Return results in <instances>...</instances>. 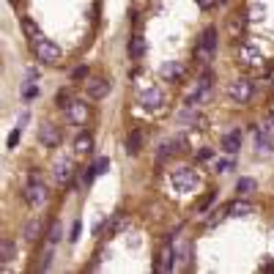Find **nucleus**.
Returning <instances> with one entry per match:
<instances>
[{"label":"nucleus","mask_w":274,"mask_h":274,"mask_svg":"<svg viewBox=\"0 0 274 274\" xmlns=\"http://www.w3.org/2000/svg\"><path fill=\"white\" fill-rule=\"evenodd\" d=\"M39 137H42V143L47 145V148H55V145L60 143V132H58V126H52V124H44L42 129H39Z\"/></svg>","instance_id":"nucleus-12"},{"label":"nucleus","mask_w":274,"mask_h":274,"mask_svg":"<svg viewBox=\"0 0 274 274\" xmlns=\"http://www.w3.org/2000/svg\"><path fill=\"white\" fill-rule=\"evenodd\" d=\"M173 145H170V143H165V145H162V148H159V156H156V159H159V162H165L167 159V156H170V154H173Z\"/></svg>","instance_id":"nucleus-32"},{"label":"nucleus","mask_w":274,"mask_h":274,"mask_svg":"<svg viewBox=\"0 0 274 274\" xmlns=\"http://www.w3.org/2000/svg\"><path fill=\"white\" fill-rule=\"evenodd\" d=\"M110 88H113L110 80H93V83H88V96L91 99H104L110 93Z\"/></svg>","instance_id":"nucleus-14"},{"label":"nucleus","mask_w":274,"mask_h":274,"mask_svg":"<svg viewBox=\"0 0 274 274\" xmlns=\"http://www.w3.org/2000/svg\"><path fill=\"white\" fill-rule=\"evenodd\" d=\"M28 118H30V115H28V113H22V115H19V121H17V126H19V129H22V126H25V124H28Z\"/></svg>","instance_id":"nucleus-40"},{"label":"nucleus","mask_w":274,"mask_h":274,"mask_svg":"<svg viewBox=\"0 0 274 274\" xmlns=\"http://www.w3.org/2000/svg\"><path fill=\"white\" fill-rule=\"evenodd\" d=\"M225 217H228V209H217V211H214V217H211V220L206 222V225H209V228H214L217 222H222Z\"/></svg>","instance_id":"nucleus-31"},{"label":"nucleus","mask_w":274,"mask_h":274,"mask_svg":"<svg viewBox=\"0 0 274 274\" xmlns=\"http://www.w3.org/2000/svg\"><path fill=\"white\" fill-rule=\"evenodd\" d=\"M255 181L252 179H238V184H236V189L241 192V195H250V192H255Z\"/></svg>","instance_id":"nucleus-24"},{"label":"nucleus","mask_w":274,"mask_h":274,"mask_svg":"<svg viewBox=\"0 0 274 274\" xmlns=\"http://www.w3.org/2000/svg\"><path fill=\"white\" fill-rule=\"evenodd\" d=\"M170 181H173V189L179 192V195H189V192H195L197 184H200V179H197V173L192 167H179V170H173Z\"/></svg>","instance_id":"nucleus-1"},{"label":"nucleus","mask_w":274,"mask_h":274,"mask_svg":"<svg viewBox=\"0 0 274 274\" xmlns=\"http://www.w3.org/2000/svg\"><path fill=\"white\" fill-rule=\"evenodd\" d=\"M214 49H217V30L206 28L203 30V36H200V44H197V49H195V58L200 60V63H209L211 55H214Z\"/></svg>","instance_id":"nucleus-4"},{"label":"nucleus","mask_w":274,"mask_h":274,"mask_svg":"<svg viewBox=\"0 0 274 274\" xmlns=\"http://www.w3.org/2000/svg\"><path fill=\"white\" fill-rule=\"evenodd\" d=\"M214 170H217V173H230V170H233V159H217Z\"/></svg>","instance_id":"nucleus-29"},{"label":"nucleus","mask_w":274,"mask_h":274,"mask_svg":"<svg viewBox=\"0 0 274 274\" xmlns=\"http://www.w3.org/2000/svg\"><path fill=\"white\" fill-rule=\"evenodd\" d=\"M85 74H88V69H85V66H80V69H74V80H83Z\"/></svg>","instance_id":"nucleus-37"},{"label":"nucleus","mask_w":274,"mask_h":274,"mask_svg":"<svg viewBox=\"0 0 274 274\" xmlns=\"http://www.w3.org/2000/svg\"><path fill=\"white\" fill-rule=\"evenodd\" d=\"M252 211H255V206L250 200H233L228 206V217H250Z\"/></svg>","instance_id":"nucleus-15"},{"label":"nucleus","mask_w":274,"mask_h":274,"mask_svg":"<svg viewBox=\"0 0 274 274\" xmlns=\"http://www.w3.org/2000/svg\"><path fill=\"white\" fill-rule=\"evenodd\" d=\"M22 28H25V33H28V36H30V42L42 36V33H39V28H36V25H33V22H30V19H22Z\"/></svg>","instance_id":"nucleus-28"},{"label":"nucleus","mask_w":274,"mask_h":274,"mask_svg":"<svg viewBox=\"0 0 274 274\" xmlns=\"http://www.w3.org/2000/svg\"><path fill=\"white\" fill-rule=\"evenodd\" d=\"M181 74H184V66L176 63V60H167V63L162 66V77L165 80H179Z\"/></svg>","instance_id":"nucleus-17"},{"label":"nucleus","mask_w":274,"mask_h":274,"mask_svg":"<svg viewBox=\"0 0 274 274\" xmlns=\"http://www.w3.org/2000/svg\"><path fill=\"white\" fill-rule=\"evenodd\" d=\"M72 176H74V162L60 156V159L55 162V181H58V184H69Z\"/></svg>","instance_id":"nucleus-10"},{"label":"nucleus","mask_w":274,"mask_h":274,"mask_svg":"<svg viewBox=\"0 0 274 274\" xmlns=\"http://www.w3.org/2000/svg\"><path fill=\"white\" fill-rule=\"evenodd\" d=\"M197 159H211V148H200L197 151Z\"/></svg>","instance_id":"nucleus-38"},{"label":"nucleus","mask_w":274,"mask_h":274,"mask_svg":"<svg viewBox=\"0 0 274 274\" xmlns=\"http://www.w3.org/2000/svg\"><path fill=\"white\" fill-rule=\"evenodd\" d=\"M176 258H179L181 266H189V261H192V250H189V244H186V241H179V244H176Z\"/></svg>","instance_id":"nucleus-18"},{"label":"nucleus","mask_w":274,"mask_h":274,"mask_svg":"<svg viewBox=\"0 0 274 274\" xmlns=\"http://www.w3.org/2000/svg\"><path fill=\"white\" fill-rule=\"evenodd\" d=\"M19 132H22V129H19V126H17V129H14L11 135H8V148H14V145L19 143Z\"/></svg>","instance_id":"nucleus-36"},{"label":"nucleus","mask_w":274,"mask_h":274,"mask_svg":"<svg viewBox=\"0 0 274 274\" xmlns=\"http://www.w3.org/2000/svg\"><path fill=\"white\" fill-rule=\"evenodd\" d=\"M14 258V241L11 238H3L0 241V263H8Z\"/></svg>","instance_id":"nucleus-21"},{"label":"nucleus","mask_w":274,"mask_h":274,"mask_svg":"<svg viewBox=\"0 0 274 274\" xmlns=\"http://www.w3.org/2000/svg\"><path fill=\"white\" fill-rule=\"evenodd\" d=\"M209 93H211V77L206 74V77H200V80H197V85L192 88V93L186 96V107H197L200 101H206V99H209Z\"/></svg>","instance_id":"nucleus-6"},{"label":"nucleus","mask_w":274,"mask_h":274,"mask_svg":"<svg viewBox=\"0 0 274 274\" xmlns=\"http://www.w3.org/2000/svg\"><path fill=\"white\" fill-rule=\"evenodd\" d=\"M69 104H72V101H69V93H66V91H60V93H58V107H69Z\"/></svg>","instance_id":"nucleus-35"},{"label":"nucleus","mask_w":274,"mask_h":274,"mask_svg":"<svg viewBox=\"0 0 274 274\" xmlns=\"http://www.w3.org/2000/svg\"><path fill=\"white\" fill-rule=\"evenodd\" d=\"M238 60H241V63H247V66H261L263 63V52L261 49L255 47V44H241V47H238Z\"/></svg>","instance_id":"nucleus-8"},{"label":"nucleus","mask_w":274,"mask_h":274,"mask_svg":"<svg viewBox=\"0 0 274 274\" xmlns=\"http://www.w3.org/2000/svg\"><path fill=\"white\" fill-rule=\"evenodd\" d=\"M228 96H230L236 104H247L252 99V83L250 80H233L228 85Z\"/></svg>","instance_id":"nucleus-5"},{"label":"nucleus","mask_w":274,"mask_h":274,"mask_svg":"<svg viewBox=\"0 0 274 274\" xmlns=\"http://www.w3.org/2000/svg\"><path fill=\"white\" fill-rule=\"evenodd\" d=\"M140 104H143V110H148V113H154V110H162L165 107V93H162L159 88H145L143 93H140Z\"/></svg>","instance_id":"nucleus-7"},{"label":"nucleus","mask_w":274,"mask_h":274,"mask_svg":"<svg viewBox=\"0 0 274 274\" xmlns=\"http://www.w3.org/2000/svg\"><path fill=\"white\" fill-rule=\"evenodd\" d=\"M126 228H129V217L121 214V217H115V222L110 225V230H113V233H124Z\"/></svg>","instance_id":"nucleus-25"},{"label":"nucleus","mask_w":274,"mask_h":274,"mask_svg":"<svg viewBox=\"0 0 274 274\" xmlns=\"http://www.w3.org/2000/svg\"><path fill=\"white\" fill-rule=\"evenodd\" d=\"M39 230H42V225H39V222H28V225H25V238H28V241H33V238L39 236Z\"/></svg>","instance_id":"nucleus-26"},{"label":"nucleus","mask_w":274,"mask_h":274,"mask_svg":"<svg viewBox=\"0 0 274 274\" xmlns=\"http://www.w3.org/2000/svg\"><path fill=\"white\" fill-rule=\"evenodd\" d=\"M60 236H63V225H60V222H55L52 228H49V244H55V241H60Z\"/></svg>","instance_id":"nucleus-27"},{"label":"nucleus","mask_w":274,"mask_h":274,"mask_svg":"<svg viewBox=\"0 0 274 274\" xmlns=\"http://www.w3.org/2000/svg\"><path fill=\"white\" fill-rule=\"evenodd\" d=\"M238 148H241V129H230L222 137V151L225 154H236Z\"/></svg>","instance_id":"nucleus-13"},{"label":"nucleus","mask_w":274,"mask_h":274,"mask_svg":"<svg viewBox=\"0 0 274 274\" xmlns=\"http://www.w3.org/2000/svg\"><path fill=\"white\" fill-rule=\"evenodd\" d=\"M96 176H101V173H107V170H110V159H107V156H101V159H96Z\"/></svg>","instance_id":"nucleus-30"},{"label":"nucleus","mask_w":274,"mask_h":274,"mask_svg":"<svg viewBox=\"0 0 274 274\" xmlns=\"http://www.w3.org/2000/svg\"><path fill=\"white\" fill-rule=\"evenodd\" d=\"M91 148H93V140H91V135H80L77 140H74V151H77L80 156H83V154H91Z\"/></svg>","instance_id":"nucleus-19"},{"label":"nucleus","mask_w":274,"mask_h":274,"mask_svg":"<svg viewBox=\"0 0 274 274\" xmlns=\"http://www.w3.org/2000/svg\"><path fill=\"white\" fill-rule=\"evenodd\" d=\"M22 96H25V99H33V96H36V85H33V83H25V85H22Z\"/></svg>","instance_id":"nucleus-33"},{"label":"nucleus","mask_w":274,"mask_h":274,"mask_svg":"<svg viewBox=\"0 0 274 274\" xmlns=\"http://www.w3.org/2000/svg\"><path fill=\"white\" fill-rule=\"evenodd\" d=\"M263 17H266V6H263V3H250V8H247V19L255 22V19H263Z\"/></svg>","instance_id":"nucleus-22"},{"label":"nucleus","mask_w":274,"mask_h":274,"mask_svg":"<svg viewBox=\"0 0 274 274\" xmlns=\"http://www.w3.org/2000/svg\"><path fill=\"white\" fill-rule=\"evenodd\" d=\"M195 3H197V8H211L214 6V0H195Z\"/></svg>","instance_id":"nucleus-39"},{"label":"nucleus","mask_w":274,"mask_h":274,"mask_svg":"<svg viewBox=\"0 0 274 274\" xmlns=\"http://www.w3.org/2000/svg\"><path fill=\"white\" fill-rule=\"evenodd\" d=\"M49 197V192H47V186H44V181L39 179V173L33 170L30 173V181H28V186H25V200L30 203V206H42L44 200Z\"/></svg>","instance_id":"nucleus-3"},{"label":"nucleus","mask_w":274,"mask_h":274,"mask_svg":"<svg viewBox=\"0 0 274 274\" xmlns=\"http://www.w3.org/2000/svg\"><path fill=\"white\" fill-rule=\"evenodd\" d=\"M66 118L72 121L74 126H83L85 121H88V104H83V101H72V104L66 107Z\"/></svg>","instance_id":"nucleus-11"},{"label":"nucleus","mask_w":274,"mask_h":274,"mask_svg":"<svg viewBox=\"0 0 274 274\" xmlns=\"http://www.w3.org/2000/svg\"><path fill=\"white\" fill-rule=\"evenodd\" d=\"M30 47H33L36 58L44 60V63H58V60H60V47H58V44H52L49 39H44V36L33 39V42H30Z\"/></svg>","instance_id":"nucleus-2"},{"label":"nucleus","mask_w":274,"mask_h":274,"mask_svg":"<svg viewBox=\"0 0 274 274\" xmlns=\"http://www.w3.org/2000/svg\"><path fill=\"white\" fill-rule=\"evenodd\" d=\"M261 135H263V140H266V145L274 151V115H272V118H266V121H263V129H261Z\"/></svg>","instance_id":"nucleus-20"},{"label":"nucleus","mask_w":274,"mask_h":274,"mask_svg":"<svg viewBox=\"0 0 274 274\" xmlns=\"http://www.w3.org/2000/svg\"><path fill=\"white\" fill-rule=\"evenodd\" d=\"M80 228H83V222H80V220H74L72 233H69V241H77V238H80Z\"/></svg>","instance_id":"nucleus-34"},{"label":"nucleus","mask_w":274,"mask_h":274,"mask_svg":"<svg viewBox=\"0 0 274 274\" xmlns=\"http://www.w3.org/2000/svg\"><path fill=\"white\" fill-rule=\"evenodd\" d=\"M140 143H143V135H140V132H132L129 140H126V151H129V154H137V151H140Z\"/></svg>","instance_id":"nucleus-23"},{"label":"nucleus","mask_w":274,"mask_h":274,"mask_svg":"<svg viewBox=\"0 0 274 274\" xmlns=\"http://www.w3.org/2000/svg\"><path fill=\"white\" fill-rule=\"evenodd\" d=\"M173 266H176V250H173V244H170V238H165L159 261H156V269H159V272H173Z\"/></svg>","instance_id":"nucleus-9"},{"label":"nucleus","mask_w":274,"mask_h":274,"mask_svg":"<svg viewBox=\"0 0 274 274\" xmlns=\"http://www.w3.org/2000/svg\"><path fill=\"white\" fill-rule=\"evenodd\" d=\"M129 58L132 60H140L145 55V42H143V36H132V42H129Z\"/></svg>","instance_id":"nucleus-16"}]
</instances>
